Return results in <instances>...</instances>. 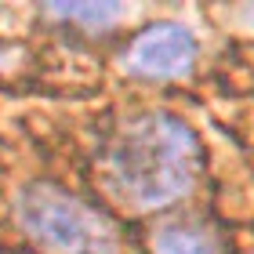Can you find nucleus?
I'll return each mask as SVG.
<instances>
[{"label": "nucleus", "instance_id": "nucleus-1", "mask_svg": "<svg viewBox=\"0 0 254 254\" xmlns=\"http://www.w3.org/2000/svg\"><path fill=\"white\" fill-rule=\"evenodd\" d=\"M200 171V142L167 113L127 120L106 145V186L131 207H164L186 196Z\"/></svg>", "mask_w": 254, "mask_h": 254}, {"label": "nucleus", "instance_id": "nucleus-2", "mask_svg": "<svg viewBox=\"0 0 254 254\" xmlns=\"http://www.w3.org/2000/svg\"><path fill=\"white\" fill-rule=\"evenodd\" d=\"M18 222L51 254H117L113 222L80 196L51 182H33L18 196Z\"/></svg>", "mask_w": 254, "mask_h": 254}, {"label": "nucleus", "instance_id": "nucleus-3", "mask_svg": "<svg viewBox=\"0 0 254 254\" xmlns=\"http://www.w3.org/2000/svg\"><path fill=\"white\" fill-rule=\"evenodd\" d=\"M196 59V37L178 26V22H156L145 33H138L131 40V48L124 55V65L138 76H156L171 80L189 73V65Z\"/></svg>", "mask_w": 254, "mask_h": 254}, {"label": "nucleus", "instance_id": "nucleus-5", "mask_svg": "<svg viewBox=\"0 0 254 254\" xmlns=\"http://www.w3.org/2000/svg\"><path fill=\"white\" fill-rule=\"evenodd\" d=\"M48 11L55 18L76 22V26H87V29L109 26V22H117L124 15V7H117V4H51Z\"/></svg>", "mask_w": 254, "mask_h": 254}, {"label": "nucleus", "instance_id": "nucleus-4", "mask_svg": "<svg viewBox=\"0 0 254 254\" xmlns=\"http://www.w3.org/2000/svg\"><path fill=\"white\" fill-rule=\"evenodd\" d=\"M156 254H222L218 240L200 225H167L153 240Z\"/></svg>", "mask_w": 254, "mask_h": 254}]
</instances>
